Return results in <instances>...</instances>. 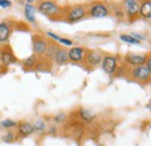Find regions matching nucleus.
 I'll return each mask as SVG.
<instances>
[{"mask_svg":"<svg viewBox=\"0 0 151 146\" xmlns=\"http://www.w3.org/2000/svg\"><path fill=\"white\" fill-rule=\"evenodd\" d=\"M37 11L51 20H64L65 16V7L56 1H37Z\"/></svg>","mask_w":151,"mask_h":146,"instance_id":"obj_1","label":"nucleus"},{"mask_svg":"<svg viewBox=\"0 0 151 146\" xmlns=\"http://www.w3.org/2000/svg\"><path fill=\"white\" fill-rule=\"evenodd\" d=\"M87 16V6L86 4H75L69 7H65L64 20L70 23H75Z\"/></svg>","mask_w":151,"mask_h":146,"instance_id":"obj_2","label":"nucleus"},{"mask_svg":"<svg viewBox=\"0 0 151 146\" xmlns=\"http://www.w3.org/2000/svg\"><path fill=\"white\" fill-rule=\"evenodd\" d=\"M86 6H87V15L91 18L101 19L106 18L111 14L109 13V6L105 1L94 0V1H91Z\"/></svg>","mask_w":151,"mask_h":146,"instance_id":"obj_3","label":"nucleus"},{"mask_svg":"<svg viewBox=\"0 0 151 146\" xmlns=\"http://www.w3.org/2000/svg\"><path fill=\"white\" fill-rule=\"evenodd\" d=\"M128 73H129L128 74L129 78L134 81H137L141 84H147V82L151 81V72L145 67V65L132 67L128 71Z\"/></svg>","mask_w":151,"mask_h":146,"instance_id":"obj_4","label":"nucleus"},{"mask_svg":"<svg viewBox=\"0 0 151 146\" xmlns=\"http://www.w3.org/2000/svg\"><path fill=\"white\" fill-rule=\"evenodd\" d=\"M120 5L124 12V15L129 20H136L139 16L141 0H122Z\"/></svg>","mask_w":151,"mask_h":146,"instance_id":"obj_5","label":"nucleus"},{"mask_svg":"<svg viewBox=\"0 0 151 146\" xmlns=\"http://www.w3.org/2000/svg\"><path fill=\"white\" fill-rule=\"evenodd\" d=\"M32 42H33V52H34V55L37 56L38 58H42L45 54L48 44H49L48 38L42 36V35L35 34L32 37Z\"/></svg>","mask_w":151,"mask_h":146,"instance_id":"obj_6","label":"nucleus"},{"mask_svg":"<svg viewBox=\"0 0 151 146\" xmlns=\"http://www.w3.org/2000/svg\"><path fill=\"white\" fill-rule=\"evenodd\" d=\"M101 67L109 75L116 73L119 69V57L114 55H104L102 62H101Z\"/></svg>","mask_w":151,"mask_h":146,"instance_id":"obj_7","label":"nucleus"},{"mask_svg":"<svg viewBox=\"0 0 151 146\" xmlns=\"http://www.w3.org/2000/svg\"><path fill=\"white\" fill-rule=\"evenodd\" d=\"M102 58H104V54L101 51H99V50H87L85 59H84L83 63L86 66H88L90 69H94L96 66L101 65Z\"/></svg>","mask_w":151,"mask_h":146,"instance_id":"obj_8","label":"nucleus"},{"mask_svg":"<svg viewBox=\"0 0 151 146\" xmlns=\"http://www.w3.org/2000/svg\"><path fill=\"white\" fill-rule=\"evenodd\" d=\"M0 62L2 63L4 66H9V65L18 62V58L14 55V51L11 48V45L6 44V45L1 47V49H0Z\"/></svg>","mask_w":151,"mask_h":146,"instance_id":"obj_9","label":"nucleus"},{"mask_svg":"<svg viewBox=\"0 0 151 146\" xmlns=\"http://www.w3.org/2000/svg\"><path fill=\"white\" fill-rule=\"evenodd\" d=\"M123 60H124V64L130 67L142 66V65H145L147 55H144V54H127L123 57Z\"/></svg>","mask_w":151,"mask_h":146,"instance_id":"obj_10","label":"nucleus"},{"mask_svg":"<svg viewBox=\"0 0 151 146\" xmlns=\"http://www.w3.org/2000/svg\"><path fill=\"white\" fill-rule=\"evenodd\" d=\"M87 52V49L83 48V47H73L69 50L68 55H69V62L72 63H83L85 59V56Z\"/></svg>","mask_w":151,"mask_h":146,"instance_id":"obj_11","label":"nucleus"},{"mask_svg":"<svg viewBox=\"0 0 151 146\" xmlns=\"http://www.w3.org/2000/svg\"><path fill=\"white\" fill-rule=\"evenodd\" d=\"M35 132V129L34 125L27 121H21L18 123V127H17V136L20 138H26V137H29L32 136L33 133Z\"/></svg>","mask_w":151,"mask_h":146,"instance_id":"obj_12","label":"nucleus"},{"mask_svg":"<svg viewBox=\"0 0 151 146\" xmlns=\"http://www.w3.org/2000/svg\"><path fill=\"white\" fill-rule=\"evenodd\" d=\"M69 50L65 49L64 47H59L57 50L56 55L54 57V62L57 65H65L69 63V55H68Z\"/></svg>","mask_w":151,"mask_h":146,"instance_id":"obj_13","label":"nucleus"},{"mask_svg":"<svg viewBox=\"0 0 151 146\" xmlns=\"http://www.w3.org/2000/svg\"><path fill=\"white\" fill-rule=\"evenodd\" d=\"M12 28L7 22H0V43L7 44L11 36Z\"/></svg>","mask_w":151,"mask_h":146,"instance_id":"obj_14","label":"nucleus"},{"mask_svg":"<svg viewBox=\"0 0 151 146\" xmlns=\"http://www.w3.org/2000/svg\"><path fill=\"white\" fill-rule=\"evenodd\" d=\"M37 63H38V57L35 55H32L22 60V67L26 71H32V70H35L36 69Z\"/></svg>","mask_w":151,"mask_h":146,"instance_id":"obj_15","label":"nucleus"},{"mask_svg":"<svg viewBox=\"0 0 151 146\" xmlns=\"http://www.w3.org/2000/svg\"><path fill=\"white\" fill-rule=\"evenodd\" d=\"M139 16L151 20V0H141Z\"/></svg>","mask_w":151,"mask_h":146,"instance_id":"obj_16","label":"nucleus"},{"mask_svg":"<svg viewBox=\"0 0 151 146\" xmlns=\"http://www.w3.org/2000/svg\"><path fill=\"white\" fill-rule=\"evenodd\" d=\"M78 116L83 122H86V123H91L95 120L94 112H92L91 110L84 109V108L78 110Z\"/></svg>","mask_w":151,"mask_h":146,"instance_id":"obj_17","label":"nucleus"},{"mask_svg":"<svg viewBox=\"0 0 151 146\" xmlns=\"http://www.w3.org/2000/svg\"><path fill=\"white\" fill-rule=\"evenodd\" d=\"M58 48H59V45H57L55 42H50V41H49L47 51H45V54L43 56V58H45V59L52 62V60H54V57L56 55L57 50H58Z\"/></svg>","mask_w":151,"mask_h":146,"instance_id":"obj_18","label":"nucleus"},{"mask_svg":"<svg viewBox=\"0 0 151 146\" xmlns=\"http://www.w3.org/2000/svg\"><path fill=\"white\" fill-rule=\"evenodd\" d=\"M24 16L29 22H35L36 18H35V7L32 4H26L24 5Z\"/></svg>","mask_w":151,"mask_h":146,"instance_id":"obj_19","label":"nucleus"},{"mask_svg":"<svg viewBox=\"0 0 151 146\" xmlns=\"http://www.w3.org/2000/svg\"><path fill=\"white\" fill-rule=\"evenodd\" d=\"M0 127L8 131V130H12V129H17L18 122H15L13 120H9V118H6V120H2L0 122Z\"/></svg>","mask_w":151,"mask_h":146,"instance_id":"obj_20","label":"nucleus"},{"mask_svg":"<svg viewBox=\"0 0 151 146\" xmlns=\"http://www.w3.org/2000/svg\"><path fill=\"white\" fill-rule=\"evenodd\" d=\"M17 133H14L13 131H11V130H8L5 135H2V137H1V140L4 142V143H7V144H11V143H13V142H15V139H17Z\"/></svg>","mask_w":151,"mask_h":146,"instance_id":"obj_21","label":"nucleus"},{"mask_svg":"<svg viewBox=\"0 0 151 146\" xmlns=\"http://www.w3.org/2000/svg\"><path fill=\"white\" fill-rule=\"evenodd\" d=\"M120 39L126 42V43H129V44H139L141 43L138 39H136L135 37H132V35H128V34H121Z\"/></svg>","mask_w":151,"mask_h":146,"instance_id":"obj_22","label":"nucleus"},{"mask_svg":"<svg viewBox=\"0 0 151 146\" xmlns=\"http://www.w3.org/2000/svg\"><path fill=\"white\" fill-rule=\"evenodd\" d=\"M33 125H34L35 131H37V132H44L45 129H47V125H45V123H44L43 120H36V122Z\"/></svg>","mask_w":151,"mask_h":146,"instance_id":"obj_23","label":"nucleus"},{"mask_svg":"<svg viewBox=\"0 0 151 146\" xmlns=\"http://www.w3.org/2000/svg\"><path fill=\"white\" fill-rule=\"evenodd\" d=\"M58 42H59L60 44H63V45H66V47H71V45L73 44V42H72L71 39H69V38H64V37H60Z\"/></svg>","mask_w":151,"mask_h":146,"instance_id":"obj_24","label":"nucleus"},{"mask_svg":"<svg viewBox=\"0 0 151 146\" xmlns=\"http://www.w3.org/2000/svg\"><path fill=\"white\" fill-rule=\"evenodd\" d=\"M12 6L11 0H0V8H9Z\"/></svg>","mask_w":151,"mask_h":146,"instance_id":"obj_25","label":"nucleus"},{"mask_svg":"<svg viewBox=\"0 0 151 146\" xmlns=\"http://www.w3.org/2000/svg\"><path fill=\"white\" fill-rule=\"evenodd\" d=\"M45 35L49 37V38H51L52 41H56V42H58V41H59V38H60V36H58L57 34L51 33V31H47V33H45Z\"/></svg>","mask_w":151,"mask_h":146,"instance_id":"obj_26","label":"nucleus"},{"mask_svg":"<svg viewBox=\"0 0 151 146\" xmlns=\"http://www.w3.org/2000/svg\"><path fill=\"white\" fill-rule=\"evenodd\" d=\"M145 67L151 72V52L147 55V62H145Z\"/></svg>","mask_w":151,"mask_h":146,"instance_id":"obj_27","label":"nucleus"},{"mask_svg":"<svg viewBox=\"0 0 151 146\" xmlns=\"http://www.w3.org/2000/svg\"><path fill=\"white\" fill-rule=\"evenodd\" d=\"M65 118H66V116L64 114H59V115H57L56 117H55V121H56L57 123H60V122H64Z\"/></svg>","mask_w":151,"mask_h":146,"instance_id":"obj_28","label":"nucleus"},{"mask_svg":"<svg viewBox=\"0 0 151 146\" xmlns=\"http://www.w3.org/2000/svg\"><path fill=\"white\" fill-rule=\"evenodd\" d=\"M26 1H27V4H32V5H33V4H34L36 0H26Z\"/></svg>","mask_w":151,"mask_h":146,"instance_id":"obj_29","label":"nucleus"},{"mask_svg":"<svg viewBox=\"0 0 151 146\" xmlns=\"http://www.w3.org/2000/svg\"><path fill=\"white\" fill-rule=\"evenodd\" d=\"M4 69H5V66H4V65H2V63L0 62V72H1V71H2Z\"/></svg>","mask_w":151,"mask_h":146,"instance_id":"obj_30","label":"nucleus"},{"mask_svg":"<svg viewBox=\"0 0 151 146\" xmlns=\"http://www.w3.org/2000/svg\"><path fill=\"white\" fill-rule=\"evenodd\" d=\"M37 1H56V0H37Z\"/></svg>","mask_w":151,"mask_h":146,"instance_id":"obj_31","label":"nucleus"},{"mask_svg":"<svg viewBox=\"0 0 151 146\" xmlns=\"http://www.w3.org/2000/svg\"><path fill=\"white\" fill-rule=\"evenodd\" d=\"M0 49H1V47H0Z\"/></svg>","mask_w":151,"mask_h":146,"instance_id":"obj_32","label":"nucleus"}]
</instances>
